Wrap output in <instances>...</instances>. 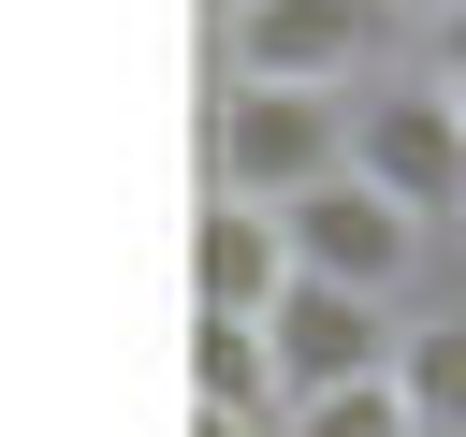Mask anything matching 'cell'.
Listing matches in <instances>:
<instances>
[{
  "label": "cell",
  "instance_id": "1",
  "mask_svg": "<svg viewBox=\"0 0 466 437\" xmlns=\"http://www.w3.org/2000/svg\"><path fill=\"white\" fill-rule=\"evenodd\" d=\"M218 58L248 73V87H379V73H408L422 58V29L393 15V0H233L218 15Z\"/></svg>",
  "mask_w": 466,
  "mask_h": 437
},
{
  "label": "cell",
  "instance_id": "2",
  "mask_svg": "<svg viewBox=\"0 0 466 437\" xmlns=\"http://www.w3.org/2000/svg\"><path fill=\"white\" fill-rule=\"evenodd\" d=\"M350 175L379 204H408L422 233H466V117H451V87L422 58L379 73V87H350Z\"/></svg>",
  "mask_w": 466,
  "mask_h": 437
},
{
  "label": "cell",
  "instance_id": "3",
  "mask_svg": "<svg viewBox=\"0 0 466 437\" xmlns=\"http://www.w3.org/2000/svg\"><path fill=\"white\" fill-rule=\"evenodd\" d=\"M350 160V102L335 87H218V117H204V175H218V204H291V189H320Z\"/></svg>",
  "mask_w": 466,
  "mask_h": 437
},
{
  "label": "cell",
  "instance_id": "4",
  "mask_svg": "<svg viewBox=\"0 0 466 437\" xmlns=\"http://www.w3.org/2000/svg\"><path fill=\"white\" fill-rule=\"evenodd\" d=\"M277 233H291V277H335V291H379V306H408V291H422V262L451 248V233H422L408 204H379L350 160H335L320 189H291V204H277Z\"/></svg>",
  "mask_w": 466,
  "mask_h": 437
},
{
  "label": "cell",
  "instance_id": "5",
  "mask_svg": "<svg viewBox=\"0 0 466 437\" xmlns=\"http://www.w3.org/2000/svg\"><path fill=\"white\" fill-rule=\"evenodd\" d=\"M262 379H277V408L291 393H335V379H393V350H408V306H379V291H335V277H291L262 320Z\"/></svg>",
  "mask_w": 466,
  "mask_h": 437
},
{
  "label": "cell",
  "instance_id": "6",
  "mask_svg": "<svg viewBox=\"0 0 466 437\" xmlns=\"http://www.w3.org/2000/svg\"><path fill=\"white\" fill-rule=\"evenodd\" d=\"M277 291H291L277 204H204V320H262Z\"/></svg>",
  "mask_w": 466,
  "mask_h": 437
},
{
  "label": "cell",
  "instance_id": "7",
  "mask_svg": "<svg viewBox=\"0 0 466 437\" xmlns=\"http://www.w3.org/2000/svg\"><path fill=\"white\" fill-rule=\"evenodd\" d=\"M393 393H408V437H466V291H451L437 320H408Z\"/></svg>",
  "mask_w": 466,
  "mask_h": 437
},
{
  "label": "cell",
  "instance_id": "8",
  "mask_svg": "<svg viewBox=\"0 0 466 437\" xmlns=\"http://www.w3.org/2000/svg\"><path fill=\"white\" fill-rule=\"evenodd\" d=\"M204 408H218V437H262L277 422V379H262V335L248 320H204Z\"/></svg>",
  "mask_w": 466,
  "mask_h": 437
},
{
  "label": "cell",
  "instance_id": "9",
  "mask_svg": "<svg viewBox=\"0 0 466 437\" xmlns=\"http://www.w3.org/2000/svg\"><path fill=\"white\" fill-rule=\"evenodd\" d=\"M422 73H437V87H466V0H437V15H422Z\"/></svg>",
  "mask_w": 466,
  "mask_h": 437
},
{
  "label": "cell",
  "instance_id": "10",
  "mask_svg": "<svg viewBox=\"0 0 466 437\" xmlns=\"http://www.w3.org/2000/svg\"><path fill=\"white\" fill-rule=\"evenodd\" d=\"M393 15H408V29H422V15H437V0H393Z\"/></svg>",
  "mask_w": 466,
  "mask_h": 437
},
{
  "label": "cell",
  "instance_id": "11",
  "mask_svg": "<svg viewBox=\"0 0 466 437\" xmlns=\"http://www.w3.org/2000/svg\"><path fill=\"white\" fill-rule=\"evenodd\" d=\"M451 117H466V87H451Z\"/></svg>",
  "mask_w": 466,
  "mask_h": 437
},
{
  "label": "cell",
  "instance_id": "12",
  "mask_svg": "<svg viewBox=\"0 0 466 437\" xmlns=\"http://www.w3.org/2000/svg\"><path fill=\"white\" fill-rule=\"evenodd\" d=\"M218 15H233V0H218Z\"/></svg>",
  "mask_w": 466,
  "mask_h": 437
},
{
  "label": "cell",
  "instance_id": "13",
  "mask_svg": "<svg viewBox=\"0 0 466 437\" xmlns=\"http://www.w3.org/2000/svg\"><path fill=\"white\" fill-rule=\"evenodd\" d=\"M451 248H466V233H451Z\"/></svg>",
  "mask_w": 466,
  "mask_h": 437
}]
</instances>
